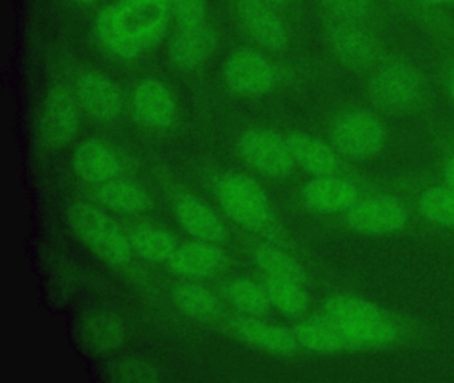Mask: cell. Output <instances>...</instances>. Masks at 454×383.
I'll return each instance as SVG.
<instances>
[{"label":"cell","mask_w":454,"mask_h":383,"mask_svg":"<svg viewBox=\"0 0 454 383\" xmlns=\"http://www.w3.org/2000/svg\"><path fill=\"white\" fill-rule=\"evenodd\" d=\"M169 8L176 28L209 23L207 0H169Z\"/></svg>","instance_id":"33"},{"label":"cell","mask_w":454,"mask_h":383,"mask_svg":"<svg viewBox=\"0 0 454 383\" xmlns=\"http://www.w3.org/2000/svg\"><path fill=\"white\" fill-rule=\"evenodd\" d=\"M82 10H92L99 4L100 0H73Z\"/></svg>","instance_id":"36"},{"label":"cell","mask_w":454,"mask_h":383,"mask_svg":"<svg viewBox=\"0 0 454 383\" xmlns=\"http://www.w3.org/2000/svg\"><path fill=\"white\" fill-rule=\"evenodd\" d=\"M164 2H166L167 4H168V7H169V0H164ZM169 10H171V8H169Z\"/></svg>","instance_id":"39"},{"label":"cell","mask_w":454,"mask_h":383,"mask_svg":"<svg viewBox=\"0 0 454 383\" xmlns=\"http://www.w3.org/2000/svg\"><path fill=\"white\" fill-rule=\"evenodd\" d=\"M169 297L175 308L192 319L212 324L225 316L224 306L219 293L200 281L182 279L169 289Z\"/></svg>","instance_id":"25"},{"label":"cell","mask_w":454,"mask_h":383,"mask_svg":"<svg viewBox=\"0 0 454 383\" xmlns=\"http://www.w3.org/2000/svg\"><path fill=\"white\" fill-rule=\"evenodd\" d=\"M448 90L449 95H450L451 100H453L454 103V66H451L448 74Z\"/></svg>","instance_id":"37"},{"label":"cell","mask_w":454,"mask_h":383,"mask_svg":"<svg viewBox=\"0 0 454 383\" xmlns=\"http://www.w3.org/2000/svg\"><path fill=\"white\" fill-rule=\"evenodd\" d=\"M321 310L336 324L356 350L392 345L401 337V326L379 306L355 295H337Z\"/></svg>","instance_id":"4"},{"label":"cell","mask_w":454,"mask_h":383,"mask_svg":"<svg viewBox=\"0 0 454 383\" xmlns=\"http://www.w3.org/2000/svg\"><path fill=\"white\" fill-rule=\"evenodd\" d=\"M331 144L345 160L369 159L384 146V125L364 109L344 112L332 124Z\"/></svg>","instance_id":"8"},{"label":"cell","mask_w":454,"mask_h":383,"mask_svg":"<svg viewBox=\"0 0 454 383\" xmlns=\"http://www.w3.org/2000/svg\"><path fill=\"white\" fill-rule=\"evenodd\" d=\"M118 221L129 236L137 257L145 262L164 266L182 245L171 231L158 223L131 215H121Z\"/></svg>","instance_id":"22"},{"label":"cell","mask_w":454,"mask_h":383,"mask_svg":"<svg viewBox=\"0 0 454 383\" xmlns=\"http://www.w3.org/2000/svg\"><path fill=\"white\" fill-rule=\"evenodd\" d=\"M236 233V244L251 258L262 274L305 285L307 273L301 263L288 252L289 249L275 242L249 236L238 229Z\"/></svg>","instance_id":"21"},{"label":"cell","mask_w":454,"mask_h":383,"mask_svg":"<svg viewBox=\"0 0 454 383\" xmlns=\"http://www.w3.org/2000/svg\"><path fill=\"white\" fill-rule=\"evenodd\" d=\"M236 20L247 36L259 47L280 52L288 45V29L278 8L265 0H235Z\"/></svg>","instance_id":"18"},{"label":"cell","mask_w":454,"mask_h":383,"mask_svg":"<svg viewBox=\"0 0 454 383\" xmlns=\"http://www.w3.org/2000/svg\"><path fill=\"white\" fill-rule=\"evenodd\" d=\"M76 335L84 350L97 356H107L123 345L126 329L113 311L95 308L79 317Z\"/></svg>","instance_id":"24"},{"label":"cell","mask_w":454,"mask_h":383,"mask_svg":"<svg viewBox=\"0 0 454 383\" xmlns=\"http://www.w3.org/2000/svg\"><path fill=\"white\" fill-rule=\"evenodd\" d=\"M369 90L380 106L406 109L421 98L424 84L419 72L398 59L381 60L372 69Z\"/></svg>","instance_id":"10"},{"label":"cell","mask_w":454,"mask_h":383,"mask_svg":"<svg viewBox=\"0 0 454 383\" xmlns=\"http://www.w3.org/2000/svg\"><path fill=\"white\" fill-rule=\"evenodd\" d=\"M223 79L236 95L257 98L278 90L284 74L270 56L257 50L241 48L228 56L223 66Z\"/></svg>","instance_id":"7"},{"label":"cell","mask_w":454,"mask_h":383,"mask_svg":"<svg viewBox=\"0 0 454 383\" xmlns=\"http://www.w3.org/2000/svg\"><path fill=\"white\" fill-rule=\"evenodd\" d=\"M326 16L368 26L377 18L376 0H321Z\"/></svg>","instance_id":"32"},{"label":"cell","mask_w":454,"mask_h":383,"mask_svg":"<svg viewBox=\"0 0 454 383\" xmlns=\"http://www.w3.org/2000/svg\"><path fill=\"white\" fill-rule=\"evenodd\" d=\"M214 31L211 24L176 28L169 44V61L180 72L200 68L214 50Z\"/></svg>","instance_id":"26"},{"label":"cell","mask_w":454,"mask_h":383,"mask_svg":"<svg viewBox=\"0 0 454 383\" xmlns=\"http://www.w3.org/2000/svg\"><path fill=\"white\" fill-rule=\"evenodd\" d=\"M164 266L179 278L203 281L232 270L233 260L223 245L193 239L180 245Z\"/></svg>","instance_id":"17"},{"label":"cell","mask_w":454,"mask_h":383,"mask_svg":"<svg viewBox=\"0 0 454 383\" xmlns=\"http://www.w3.org/2000/svg\"><path fill=\"white\" fill-rule=\"evenodd\" d=\"M73 169L86 185L105 183L126 175V159L108 141L90 138L76 148Z\"/></svg>","instance_id":"19"},{"label":"cell","mask_w":454,"mask_h":383,"mask_svg":"<svg viewBox=\"0 0 454 383\" xmlns=\"http://www.w3.org/2000/svg\"><path fill=\"white\" fill-rule=\"evenodd\" d=\"M129 106L137 125L151 132H167L175 127L179 116L174 93L163 82L150 77L135 82Z\"/></svg>","instance_id":"16"},{"label":"cell","mask_w":454,"mask_h":383,"mask_svg":"<svg viewBox=\"0 0 454 383\" xmlns=\"http://www.w3.org/2000/svg\"><path fill=\"white\" fill-rule=\"evenodd\" d=\"M395 2H403V0H395Z\"/></svg>","instance_id":"40"},{"label":"cell","mask_w":454,"mask_h":383,"mask_svg":"<svg viewBox=\"0 0 454 383\" xmlns=\"http://www.w3.org/2000/svg\"><path fill=\"white\" fill-rule=\"evenodd\" d=\"M70 84L82 111L90 117L106 124L121 119L127 106L126 96L107 74L95 69H81Z\"/></svg>","instance_id":"12"},{"label":"cell","mask_w":454,"mask_h":383,"mask_svg":"<svg viewBox=\"0 0 454 383\" xmlns=\"http://www.w3.org/2000/svg\"><path fill=\"white\" fill-rule=\"evenodd\" d=\"M369 189L352 170H345L310 178L302 188L301 202L317 215H344Z\"/></svg>","instance_id":"9"},{"label":"cell","mask_w":454,"mask_h":383,"mask_svg":"<svg viewBox=\"0 0 454 383\" xmlns=\"http://www.w3.org/2000/svg\"><path fill=\"white\" fill-rule=\"evenodd\" d=\"M417 207L419 215L430 223L454 229V189L445 184L422 192Z\"/></svg>","instance_id":"30"},{"label":"cell","mask_w":454,"mask_h":383,"mask_svg":"<svg viewBox=\"0 0 454 383\" xmlns=\"http://www.w3.org/2000/svg\"><path fill=\"white\" fill-rule=\"evenodd\" d=\"M325 36L332 53L349 68L372 71L381 61L379 43L368 26L326 16Z\"/></svg>","instance_id":"11"},{"label":"cell","mask_w":454,"mask_h":383,"mask_svg":"<svg viewBox=\"0 0 454 383\" xmlns=\"http://www.w3.org/2000/svg\"><path fill=\"white\" fill-rule=\"evenodd\" d=\"M265 2L270 3V4H272L273 7L281 8L292 4V3L294 2V0H265Z\"/></svg>","instance_id":"38"},{"label":"cell","mask_w":454,"mask_h":383,"mask_svg":"<svg viewBox=\"0 0 454 383\" xmlns=\"http://www.w3.org/2000/svg\"><path fill=\"white\" fill-rule=\"evenodd\" d=\"M105 378L110 382H158V367L137 356H119L106 366Z\"/></svg>","instance_id":"31"},{"label":"cell","mask_w":454,"mask_h":383,"mask_svg":"<svg viewBox=\"0 0 454 383\" xmlns=\"http://www.w3.org/2000/svg\"><path fill=\"white\" fill-rule=\"evenodd\" d=\"M66 220L76 238L108 268L153 294V282L140 265L129 236L118 218L94 202L76 199L66 209Z\"/></svg>","instance_id":"2"},{"label":"cell","mask_w":454,"mask_h":383,"mask_svg":"<svg viewBox=\"0 0 454 383\" xmlns=\"http://www.w3.org/2000/svg\"><path fill=\"white\" fill-rule=\"evenodd\" d=\"M171 10L164 0H115L97 19L100 44L119 60H135L168 28Z\"/></svg>","instance_id":"1"},{"label":"cell","mask_w":454,"mask_h":383,"mask_svg":"<svg viewBox=\"0 0 454 383\" xmlns=\"http://www.w3.org/2000/svg\"><path fill=\"white\" fill-rule=\"evenodd\" d=\"M156 181L163 189L172 215L176 218L185 233L199 241L224 245L231 241L232 231L225 225L224 220L207 204L200 196L193 193L179 180L164 172L156 170Z\"/></svg>","instance_id":"5"},{"label":"cell","mask_w":454,"mask_h":383,"mask_svg":"<svg viewBox=\"0 0 454 383\" xmlns=\"http://www.w3.org/2000/svg\"><path fill=\"white\" fill-rule=\"evenodd\" d=\"M215 201L238 231L291 249L288 234L259 183L244 173L220 170L209 177Z\"/></svg>","instance_id":"3"},{"label":"cell","mask_w":454,"mask_h":383,"mask_svg":"<svg viewBox=\"0 0 454 383\" xmlns=\"http://www.w3.org/2000/svg\"><path fill=\"white\" fill-rule=\"evenodd\" d=\"M82 108L70 82H55L44 95L36 119V140L42 148L60 151L81 129Z\"/></svg>","instance_id":"6"},{"label":"cell","mask_w":454,"mask_h":383,"mask_svg":"<svg viewBox=\"0 0 454 383\" xmlns=\"http://www.w3.org/2000/svg\"><path fill=\"white\" fill-rule=\"evenodd\" d=\"M87 196L94 204L119 215L140 217L153 209V201L143 186L129 178H113L86 185Z\"/></svg>","instance_id":"20"},{"label":"cell","mask_w":454,"mask_h":383,"mask_svg":"<svg viewBox=\"0 0 454 383\" xmlns=\"http://www.w3.org/2000/svg\"><path fill=\"white\" fill-rule=\"evenodd\" d=\"M222 330L233 340H240L256 350L275 356H292L301 350L292 330L268 324L254 317L225 314L222 318L209 324Z\"/></svg>","instance_id":"13"},{"label":"cell","mask_w":454,"mask_h":383,"mask_svg":"<svg viewBox=\"0 0 454 383\" xmlns=\"http://www.w3.org/2000/svg\"><path fill=\"white\" fill-rule=\"evenodd\" d=\"M216 292L230 308L241 316L262 318L272 309L259 279L254 281L247 277L224 278L217 282Z\"/></svg>","instance_id":"28"},{"label":"cell","mask_w":454,"mask_h":383,"mask_svg":"<svg viewBox=\"0 0 454 383\" xmlns=\"http://www.w3.org/2000/svg\"><path fill=\"white\" fill-rule=\"evenodd\" d=\"M260 284L270 306L289 317H301L309 305L304 284L260 274Z\"/></svg>","instance_id":"29"},{"label":"cell","mask_w":454,"mask_h":383,"mask_svg":"<svg viewBox=\"0 0 454 383\" xmlns=\"http://www.w3.org/2000/svg\"><path fill=\"white\" fill-rule=\"evenodd\" d=\"M238 146L244 161L267 177H286L296 168L286 135L251 128L241 133Z\"/></svg>","instance_id":"14"},{"label":"cell","mask_w":454,"mask_h":383,"mask_svg":"<svg viewBox=\"0 0 454 383\" xmlns=\"http://www.w3.org/2000/svg\"><path fill=\"white\" fill-rule=\"evenodd\" d=\"M286 138L296 168L312 177L349 170L347 160L323 138L304 132H291Z\"/></svg>","instance_id":"23"},{"label":"cell","mask_w":454,"mask_h":383,"mask_svg":"<svg viewBox=\"0 0 454 383\" xmlns=\"http://www.w3.org/2000/svg\"><path fill=\"white\" fill-rule=\"evenodd\" d=\"M342 218L360 233L390 234L406 225L409 213L397 197L369 189Z\"/></svg>","instance_id":"15"},{"label":"cell","mask_w":454,"mask_h":383,"mask_svg":"<svg viewBox=\"0 0 454 383\" xmlns=\"http://www.w3.org/2000/svg\"><path fill=\"white\" fill-rule=\"evenodd\" d=\"M422 4L429 7H451L454 5V0H419Z\"/></svg>","instance_id":"35"},{"label":"cell","mask_w":454,"mask_h":383,"mask_svg":"<svg viewBox=\"0 0 454 383\" xmlns=\"http://www.w3.org/2000/svg\"><path fill=\"white\" fill-rule=\"evenodd\" d=\"M443 184L454 189V149L445 159L442 167Z\"/></svg>","instance_id":"34"},{"label":"cell","mask_w":454,"mask_h":383,"mask_svg":"<svg viewBox=\"0 0 454 383\" xmlns=\"http://www.w3.org/2000/svg\"><path fill=\"white\" fill-rule=\"evenodd\" d=\"M300 348L316 353H345L356 351L341 330L324 313L313 314L302 319L292 329Z\"/></svg>","instance_id":"27"}]
</instances>
